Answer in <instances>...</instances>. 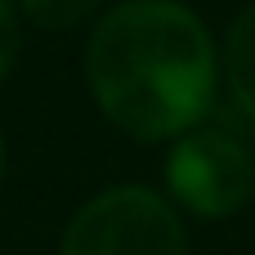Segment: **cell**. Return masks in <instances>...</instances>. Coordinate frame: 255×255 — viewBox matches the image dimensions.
Listing matches in <instances>:
<instances>
[{"mask_svg":"<svg viewBox=\"0 0 255 255\" xmlns=\"http://www.w3.org/2000/svg\"><path fill=\"white\" fill-rule=\"evenodd\" d=\"M85 81L99 112L139 143H175L215 108L220 58L206 22L179 0L112 4L90 45Z\"/></svg>","mask_w":255,"mask_h":255,"instance_id":"obj_1","label":"cell"},{"mask_svg":"<svg viewBox=\"0 0 255 255\" xmlns=\"http://www.w3.org/2000/svg\"><path fill=\"white\" fill-rule=\"evenodd\" d=\"M58 255H188V233L175 202L143 184H117L67 220Z\"/></svg>","mask_w":255,"mask_h":255,"instance_id":"obj_2","label":"cell"},{"mask_svg":"<svg viewBox=\"0 0 255 255\" xmlns=\"http://www.w3.org/2000/svg\"><path fill=\"white\" fill-rule=\"evenodd\" d=\"M166 188L170 202L202 220L238 215L255 193V157L229 126H193L166 152Z\"/></svg>","mask_w":255,"mask_h":255,"instance_id":"obj_3","label":"cell"},{"mask_svg":"<svg viewBox=\"0 0 255 255\" xmlns=\"http://www.w3.org/2000/svg\"><path fill=\"white\" fill-rule=\"evenodd\" d=\"M224 81H229L233 108L255 126V0L233 18L224 36Z\"/></svg>","mask_w":255,"mask_h":255,"instance_id":"obj_4","label":"cell"},{"mask_svg":"<svg viewBox=\"0 0 255 255\" xmlns=\"http://www.w3.org/2000/svg\"><path fill=\"white\" fill-rule=\"evenodd\" d=\"M18 9L40 27V31H72L90 13L103 9V0H18Z\"/></svg>","mask_w":255,"mask_h":255,"instance_id":"obj_5","label":"cell"},{"mask_svg":"<svg viewBox=\"0 0 255 255\" xmlns=\"http://www.w3.org/2000/svg\"><path fill=\"white\" fill-rule=\"evenodd\" d=\"M18 45H22V36H18V0H0V81L18 63Z\"/></svg>","mask_w":255,"mask_h":255,"instance_id":"obj_6","label":"cell"},{"mask_svg":"<svg viewBox=\"0 0 255 255\" xmlns=\"http://www.w3.org/2000/svg\"><path fill=\"white\" fill-rule=\"evenodd\" d=\"M0 175H4V139H0Z\"/></svg>","mask_w":255,"mask_h":255,"instance_id":"obj_7","label":"cell"}]
</instances>
